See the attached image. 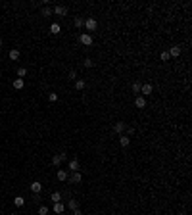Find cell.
<instances>
[{
    "label": "cell",
    "instance_id": "7402d4cb",
    "mask_svg": "<svg viewBox=\"0 0 192 215\" xmlns=\"http://www.w3.org/2000/svg\"><path fill=\"white\" fill-rule=\"evenodd\" d=\"M140 87H142V85L138 83V81H134V83H133V92H134V94H140Z\"/></svg>",
    "mask_w": 192,
    "mask_h": 215
},
{
    "label": "cell",
    "instance_id": "f1b7e54d",
    "mask_svg": "<svg viewBox=\"0 0 192 215\" xmlns=\"http://www.w3.org/2000/svg\"><path fill=\"white\" fill-rule=\"evenodd\" d=\"M48 100H50V102H58V94H56V92H50V94H48Z\"/></svg>",
    "mask_w": 192,
    "mask_h": 215
},
{
    "label": "cell",
    "instance_id": "9a60e30c",
    "mask_svg": "<svg viewBox=\"0 0 192 215\" xmlns=\"http://www.w3.org/2000/svg\"><path fill=\"white\" fill-rule=\"evenodd\" d=\"M50 33H52V35H60V33H62V27H60V23H52V25H50Z\"/></svg>",
    "mask_w": 192,
    "mask_h": 215
},
{
    "label": "cell",
    "instance_id": "e0dca14e",
    "mask_svg": "<svg viewBox=\"0 0 192 215\" xmlns=\"http://www.w3.org/2000/svg\"><path fill=\"white\" fill-rule=\"evenodd\" d=\"M8 56H10V60H12V62H15V60H19V50H18V48H12Z\"/></svg>",
    "mask_w": 192,
    "mask_h": 215
},
{
    "label": "cell",
    "instance_id": "836d02e7",
    "mask_svg": "<svg viewBox=\"0 0 192 215\" xmlns=\"http://www.w3.org/2000/svg\"><path fill=\"white\" fill-rule=\"evenodd\" d=\"M10 215H18V213H10Z\"/></svg>",
    "mask_w": 192,
    "mask_h": 215
},
{
    "label": "cell",
    "instance_id": "44dd1931",
    "mask_svg": "<svg viewBox=\"0 0 192 215\" xmlns=\"http://www.w3.org/2000/svg\"><path fill=\"white\" fill-rule=\"evenodd\" d=\"M67 208L73 211V209H77V208H79V202H77V200H73V198H71V200L67 202Z\"/></svg>",
    "mask_w": 192,
    "mask_h": 215
},
{
    "label": "cell",
    "instance_id": "f546056e",
    "mask_svg": "<svg viewBox=\"0 0 192 215\" xmlns=\"http://www.w3.org/2000/svg\"><path fill=\"white\" fill-rule=\"evenodd\" d=\"M125 133H127V136L131 138V135H134V127H127V129H125Z\"/></svg>",
    "mask_w": 192,
    "mask_h": 215
},
{
    "label": "cell",
    "instance_id": "484cf974",
    "mask_svg": "<svg viewBox=\"0 0 192 215\" xmlns=\"http://www.w3.org/2000/svg\"><path fill=\"white\" fill-rule=\"evenodd\" d=\"M83 25H85V19H83V17H77V19H75V27H77V29H81Z\"/></svg>",
    "mask_w": 192,
    "mask_h": 215
},
{
    "label": "cell",
    "instance_id": "52a82bcc",
    "mask_svg": "<svg viewBox=\"0 0 192 215\" xmlns=\"http://www.w3.org/2000/svg\"><path fill=\"white\" fill-rule=\"evenodd\" d=\"M125 129H127L125 121H117V123L113 125V131H115V133H119V135H123V133H125Z\"/></svg>",
    "mask_w": 192,
    "mask_h": 215
},
{
    "label": "cell",
    "instance_id": "5bb4252c",
    "mask_svg": "<svg viewBox=\"0 0 192 215\" xmlns=\"http://www.w3.org/2000/svg\"><path fill=\"white\" fill-rule=\"evenodd\" d=\"M14 206L15 208H23V206H25V198L23 196H15L14 198Z\"/></svg>",
    "mask_w": 192,
    "mask_h": 215
},
{
    "label": "cell",
    "instance_id": "7c38bea8",
    "mask_svg": "<svg viewBox=\"0 0 192 215\" xmlns=\"http://www.w3.org/2000/svg\"><path fill=\"white\" fill-rule=\"evenodd\" d=\"M131 144V138L127 135H119V146L121 148H127V146Z\"/></svg>",
    "mask_w": 192,
    "mask_h": 215
},
{
    "label": "cell",
    "instance_id": "30bf717a",
    "mask_svg": "<svg viewBox=\"0 0 192 215\" xmlns=\"http://www.w3.org/2000/svg\"><path fill=\"white\" fill-rule=\"evenodd\" d=\"M12 87H14L15 90H21V88L25 87V81H23V79H19V77H18V79H14V83H12Z\"/></svg>",
    "mask_w": 192,
    "mask_h": 215
},
{
    "label": "cell",
    "instance_id": "6da1fadb",
    "mask_svg": "<svg viewBox=\"0 0 192 215\" xmlns=\"http://www.w3.org/2000/svg\"><path fill=\"white\" fill-rule=\"evenodd\" d=\"M65 157H67L65 154H54V156H52V163H54L56 167L60 169V165H62L64 161H65Z\"/></svg>",
    "mask_w": 192,
    "mask_h": 215
},
{
    "label": "cell",
    "instance_id": "9c48e42d",
    "mask_svg": "<svg viewBox=\"0 0 192 215\" xmlns=\"http://www.w3.org/2000/svg\"><path fill=\"white\" fill-rule=\"evenodd\" d=\"M67 179L71 181V182H75V184H79V182L83 181V177H81V173H79V171H75V173H71V175H69Z\"/></svg>",
    "mask_w": 192,
    "mask_h": 215
},
{
    "label": "cell",
    "instance_id": "ba28073f",
    "mask_svg": "<svg viewBox=\"0 0 192 215\" xmlns=\"http://www.w3.org/2000/svg\"><path fill=\"white\" fill-rule=\"evenodd\" d=\"M134 106H137L138 109L146 108V98H144V96H137V98H134Z\"/></svg>",
    "mask_w": 192,
    "mask_h": 215
},
{
    "label": "cell",
    "instance_id": "4dcf8cb0",
    "mask_svg": "<svg viewBox=\"0 0 192 215\" xmlns=\"http://www.w3.org/2000/svg\"><path fill=\"white\" fill-rule=\"evenodd\" d=\"M69 79H71V81H77V71H75V69L69 71Z\"/></svg>",
    "mask_w": 192,
    "mask_h": 215
},
{
    "label": "cell",
    "instance_id": "4316f807",
    "mask_svg": "<svg viewBox=\"0 0 192 215\" xmlns=\"http://www.w3.org/2000/svg\"><path fill=\"white\" fill-rule=\"evenodd\" d=\"M39 215H48V208L46 206H39Z\"/></svg>",
    "mask_w": 192,
    "mask_h": 215
},
{
    "label": "cell",
    "instance_id": "e575fe53",
    "mask_svg": "<svg viewBox=\"0 0 192 215\" xmlns=\"http://www.w3.org/2000/svg\"><path fill=\"white\" fill-rule=\"evenodd\" d=\"M91 215H96V213H91Z\"/></svg>",
    "mask_w": 192,
    "mask_h": 215
},
{
    "label": "cell",
    "instance_id": "8fae6325",
    "mask_svg": "<svg viewBox=\"0 0 192 215\" xmlns=\"http://www.w3.org/2000/svg\"><path fill=\"white\" fill-rule=\"evenodd\" d=\"M167 52H169L171 58H179V56H181V46H171Z\"/></svg>",
    "mask_w": 192,
    "mask_h": 215
},
{
    "label": "cell",
    "instance_id": "2e32d148",
    "mask_svg": "<svg viewBox=\"0 0 192 215\" xmlns=\"http://www.w3.org/2000/svg\"><path fill=\"white\" fill-rule=\"evenodd\" d=\"M69 169H71V173H75V171H79V161L77 160H69Z\"/></svg>",
    "mask_w": 192,
    "mask_h": 215
},
{
    "label": "cell",
    "instance_id": "cb8c5ba5",
    "mask_svg": "<svg viewBox=\"0 0 192 215\" xmlns=\"http://www.w3.org/2000/svg\"><path fill=\"white\" fill-rule=\"evenodd\" d=\"M48 15H52V8L44 6V8H42V17H48Z\"/></svg>",
    "mask_w": 192,
    "mask_h": 215
},
{
    "label": "cell",
    "instance_id": "7a4b0ae2",
    "mask_svg": "<svg viewBox=\"0 0 192 215\" xmlns=\"http://www.w3.org/2000/svg\"><path fill=\"white\" fill-rule=\"evenodd\" d=\"M85 27H87V31H96L98 21L94 17H88V19H85Z\"/></svg>",
    "mask_w": 192,
    "mask_h": 215
},
{
    "label": "cell",
    "instance_id": "d6a6232c",
    "mask_svg": "<svg viewBox=\"0 0 192 215\" xmlns=\"http://www.w3.org/2000/svg\"><path fill=\"white\" fill-rule=\"evenodd\" d=\"M0 46H2V36H0Z\"/></svg>",
    "mask_w": 192,
    "mask_h": 215
},
{
    "label": "cell",
    "instance_id": "83f0119b",
    "mask_svg": "<svg viewBox=\"0 0 192 215\" xmlns=\"http://www.w3.org/2000/svg\"><path fill=\"white\" fill-rule=\"evenodd\" d=\"M83 66H85V67H87V69H88V67H92V66H94V62H92L91 58H87V60H85V62H83Z\"/></svg>",
    "mask_w": 192,
    "mask_h": 215
},
{
    "label": "cell",
    "instance_id": "3957f363",
    "mask_svg": "<svg viewBox=\"0 0 192 215\" xmlns=\"http://www.w3.org/2000/svg\"><path fill=\"white\" fill-rule=\"evenodd\" d=\"M152 92H154V87H152V85L146 83V85H142V87H140V96H144V98H146V96H150Z\"/></svg>",
    "mask_w": 192,
    "mask_h": 215
},
{
    "label": "cell",
    "instance_id": "d6986e66",
    "mask_svg": "<svg viewBox=\"0 0 192 215\" xmlns=\"http://www.w3.org/2000/svg\"><path fill=\"white\" fill-rule=\"evenodd\" d=\"M85 87H87V83H85L83 79H77V81H75V88H77V90H83Z\"/></svg>",
    "mask_w": 192,
    "mask_h": 215
},
{
    "label": "cell",
    "instance_id": "8992f818",
    "mask_svg": "<svg viewBox=\"0 0 192 215\" xmlns=\"http://www.w3.org/2000/svg\"><path fill=\"white\" fill-rule=\"evenodd\" d=\"M31 190H33V194H40L42 192V182L40 181H33L31 182Z\"/></svg>",
    "mask_w": 192,
    "mask_h": 215
},
{
    "label": "cell",
    "instance_id": "1f68e13d",
    "mask_svg": "<svg viewBox=\"0 0 192 215\" xmlns=\"http://www.w3.org/2000/svg\"><path fill=\"white\" fill-rule=\"evenodd\" d=\"M73 215H83V213H81V209L77 208V209H73Z\"/></svg>",
    "mask_w": 192,
    "mask_h": 215
},
{
    "label": "cell",
    "instance_id": "277c9868",
    "mask_svg": "<svg viewBox=\"0 0 192 215\" xmlns=\"http://www.w3.org/2000/svg\"><path fill=\"white\" fill-rule=\"evenodd\" d=\"M52 14H56L58 17H65V15H67V8L65 6H56L54 10H52Z\"/></svg>",
    "mask_w": 192,
    "mask_h": 215
},
{
    "label": "cell",
    "instance_id": "ac0fdd59",
    "mask_svg": "<svg viewBox=\"0 0 192 215\" xmlns=\"http://www.w3.org/2000/svg\"><path fill=\"white\" fill-rule=\"evenodd\" d=\"M67 177L69 175H67V171H65V169H58V181L64 182V181H67Z\"/></svg>",
    "mask_w": 192,
    "mask_h": 215
},
{
    "label": "cell",
    "instance_id": "ffe728a7",
    "mask_svg": "<svg viewBox=\"0 0 192 215\" xmlns=\"http://www.w3.org/2000/svg\"><path fill=\"white\" fill-rule=\"evenodd\" d=\"M50 200L54 202V204H58V202H62V194H60V192H52Z\"/></svg>",
    "mask_w": 192,
    "mask_h": 215
},
{
    "label": "cell",
    "instance_id": "d4e9b609",
    "mask_svg": "<svg viewBox=\"0 0 192 215\" xmlns=\"http://www.w3.org/2000/svg\"><path fill=\"white\" fill-rule=\"evenodd\" d=\"M25 75H27V67H19V69H18V77H19V79H23Z\"/></svg>",
    "mask_w": 192,
    "mask_h": 215
},
{
    "label": "cell",
    "instance_id": "603a6c76",
    "mask_svg": "<svg viewBox=\"0 0 192 215\" xmlns=\"http://www.w3.org/2000/svg\"><path fill=\"white\" fill-rule=\"evenodd\" d=\"M160 58L163 60V62H169V60H171V56H169V52H167V50H163L161 54H160Z\"/></svg>",
    "mask_w": 192,
    "mask_h": 215
},
{
    "label": "cell",
    "instance_id": "5b68a950",
    "mask_svg": "<svg viewBox=\"0 0 192 215\" xmlns=\"http://www.w3.org/2000/svg\"><path fill=\"white\" fill-rule=\"evenodd\" d=\"M79 40H81V44H85V46H91L92 44V36H91V33H83L79 36Z\"/></svg>",
    "mask_w": 192,
    "mask_h": 215
},
{
    "label": "cell",
    "instance_id": "4fadbf2b",
    "mask_svg": "<svg viewBox=\"0 0 192 215\" xmlns=\"http://www.w3.org/2000/svg\"><path fill=\"white\" fill-rule=\"evenodd\" d=\"M52 209H54L56 215H62V213L65 211V206L62 204V202H58V204H54V208H52Z\"/></svg>",
    "mask_w": 192,
    "mask_h": 215
}]
</instances>
